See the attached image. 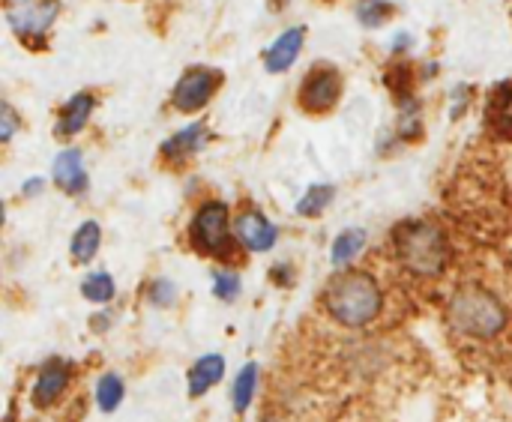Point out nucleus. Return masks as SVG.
<instances>
[{
	"label": "nucleus",
	"mask_w": 512,
	"mask_h": 422,
	"mask_svg": "<svg viewBox=\"0 0 512 422\" xmlns=\"http://www.w3.org/2000/svg\"><path fill=\"white\" fill-rule=\"evenodd\" d=\"M69 378H72L69 363H63V360H48V363L42 366L36 384H33V393H30L33 408H39V411L51 408V405L60 399V393L66 390Z\"/></svg>",
	"instance_id": "9d476101"
},
{
	"label": "nucleus",
	"mask_w": 512,
	"mask_h": 422,
	"mask_svg": "<svg viewBox=\"0 0 512 422\" xmlns=\"http://www.w3.org/2000/svg\"><path fill=\"white\" fill-rule=\"evenodd\" d=\"M51 177L54 183L66 192V195H81L87 192L90 180H87V171H84V156L78 147H66L54 156V165H51Z\"/></svg>",
	"instance_id": "9b49d317"
},
{
	"label": "nucleus",
	"mask_w": 512,
	"mask_h": 422,
	"mask_svg": "<svg viewBox=\"0 0 512 422\" xmlns=\"http://www.w3.org/2000/svg\"><path fill=\"white\" fill-rule=\"evenodd\" d=\"M57 15L60 0H6V21L24 42L36 48H42V39Z\"/></svg>",
	"instance_id": "20e7f679"
},
{
	"label": "nucleus",
	"mask_w": 512,
	"mask_h": 422,
	"mask_svg": "<svg viewBox=\"0 0 512 422\" xmlns=\"http://www.w3.org/2000/svg\"><path fill=\"white\" fill-rule=\"evenodd\" d=\"M366 246V231L363 228H345L336 240H333V249H330V261L336 267H345L351 264Z\"/></svg>",
	"instance_id": "f3484780"
},
{
	"label": "nucleus",
	"mask_w": 512,
	"mask_h": 422,
	"mask_svg": "<svg viewBox=\"0 0 512 422\" xmlns=\"http://www.w3.org/2000/svg\"><path fill=\"white\" fill-rule=\"evenodd\" d=\"M333 198H336V186H330V183L312 186V189L297 201V213H300V216H306V219L321 216V213L333 204Z\"/></svg>",
	"instance_id": "aec40b11"
},
{
	"label": "nucleus",
	"mask_w": 512,
	"mask_h": 422,
	"mask_svg": "<svg viewBox=\"0 0 512 422\" xmlns=\"http://www.w3.org/2000/svg\"><path fill=\"white\" fill-rule=\"evenodd\" d=\"M486 120H489V126H492L501 138L512 141V81L501 84V87L489 96Z\"/></svg>",
	"instance_id": "2eb2a0df"
},
{
	"label": "nucleus",
	"mask_w": 512,
	"mask_h": 422,
	"mask_svg": "<svg viewBox=\"0 0 512 422\" xmlns=\"http://www.w3.org/2000/svg\"><path fill=\"white\" fill-rule=\"evenodd\" d=\"M324 306L327 312L345 324V327H366L381 315L384 297H381V285L360 270H345L339 276H333L327 282L324 291Z\"/></svg>",
	"instance_id": "f257e3e1"
},
{
	"label": "nucleus",
	"mask_w": 512,
	"mask_h": 422,
	"mask_svg": "<svg viewBox=\"0 0 512 422\" xmlns=\"http://www.w3.org/2000/svg\"><path fill=\"white\" fill-rule=\"evenodd\" d=\"M342 96V78L336 69L330 66H321L315 72H309L303 78V87H300V105L312 114H324L330 111Z\"/></svg>",
	"instance_id": "0eeeda50"
},
{
	"label": "nucleus",
	"mask_w": 512,
	"mask_h": 422,
	"mask_svg": "<svg viewBox=\"0 0 512 422\" xmlns=\"http://www.w3.org/2000/svg\"><path fill=\"white\" fill-rule=\"evenodd\" d=\"M42 186H45V180H42V177H30V180L21 186V192H24L27 198H33V195H39V189H42Z\"/></svg>",
	"instance_id": "a878e982"
},
{
	"label": "nucleus",
	"mask_w": 512,
	"mask_h": 422,
	"mask_svg": "<svg viewBox=\"0 0 512 422\" xmlns=\"http://www.w3.org/2000/svg\"><path fill=\"white\" fill-rule=\"evenodd\" d=\"M450 327L471 339H495L507 327L504 303L480 285H465L453 294L447 306Z\"/></svg>",
	"instance_id": "f03ea898"
},
{
	"label": "nucleus",
	"mask_w": 512,
	"mask_h": 422,
	"mask_svg": "<svg viewBox=\"0 0 512 422\" xmlns=\"http://www.w3.org/2000/svg\"><path fill=\"white\" fill-rule=\"evenodd\" d=\"M399 261L414 273V276H438L444 273L450 261V246L444 231L435 222L426 219H411L402 222L393 234Z\"/></svg>",
	"instance_id": "7ed1b4c3"
},
{
	"label": "nucleus",
	"mask_w": 512,
	"mask_h": 422,
	"mask_svg": "<svg viewBox=\"0 0 512 422\" xmlns=\"http://www.w3.org/2000/svg\"><path fill=\"white\" fill-rule=\"evenodd\" d=\"M204 144H207V126L195 120V123L183 126L177 135H171V138L162 144V156H168V159H183V156L198 153Z\"/></svg>",
	"instance_id": "4468645a"
},
{
	"label": "nucleus",
	"mask_w": 512,
	"mask_h": 422,
	"mask_svg": "<svg viewBox=\"0 0 512 422\" xmlns=\"http://www.w3.org/2000/svg\"><path fill=\"white\" fill-rule=\"evenodd\" d=\"M282 3H285V0H276V6H282Z\"/></svg>",
	"instance_id": "bb28decb"
},
{
	"label": "nucleus",
	"mask_w": 512,
	"mask_h": 422,
	"mask_svg": "<svg viewBox=\"0 0 512 422\" xmlns=\"http://www.w3.org/2000/svg\"><path fill=\"white\" fill-rule=\"evenodd\" d=\"M192 243L207 255H228L231 240V216L222 201H207L198 207L192 219Z\"/></svg>",
	"instance_id": "39448f33"
},
{
	"label": "nucleus",
	"mask_w": 512,
	"mask_h": 422,
	"mask_svg": "<svg viewBox=\"0 0 512 422\" xmlns=\"http://www.w3.org/2000/svg\"><path fill=\"white\" fill-rule=\"evenodd\" d=\"M114 294H117V285H114V279L108 273H90L81 282V297L90 300V303H99L102 306V303L114 300Z\"/></svg>",
	"instance_id": "412c9836"
},
{
	"label": "nucleus",
	"mask_w": 512,
	"mask_h": 422,
	"mask_svg": "<svg viewBox=\"0 0 512 422\" xmlns=\"http://www.w3.org/2000/svg\"><path fill=\"white\" fill-rule=\"evenodd\" d=\"M303 45H306V27H303V24L282 30V33L273 39V45L267 48V54H264V69L273 72V75L291 69V66L297 63Z\"/></svg>",
	"instance_id": "1a4fd4ad"
},
{
	"label": "nucleus",
	"mask_w": 512,
	"mask_h": 422,
	"mask_svg": "<svg viewBox=\"0 0 512 422\" xmlns=\"http://www.w3.org/2000/svg\"><path fill=\"white\" fill-rule=\"evenodd\" d=\"M234 237L249 252H270L279 240V228L261 210H246L234 222Z\"/></svg>",
	"instance_id": "6e6552de"
},
{
	"label": "nucleus",
	"mask_w": 512,
	"mask_h": 422,
	"mask_svg": "<svg viewBox=\"0 0 512 422\" xmlns=\"http://www.w3.org/2000/svg\"><path fill=\"white\" fill-rule=\"evenodd\" d=\"M93 108H96V96H93L90 90L75 93V96L63 105V111H60V117H57V138H72V135H78V132L87 126Z\"/></svg>",
	"instance_id": "f8f14e48"
},
{
	"label": "nucleus",
	"mask_w": 512,
	"mask_h": 422,
	"mask_svg": "<svg viewBox=\"0 0 512 422\" xmlns=\"http://www.w3.org/2000/svg\"><path fill=\"white\" fill-rule=\"evenodd\" d=\"M18 126H21V120H18L15 108H12L9 102H3V108H0V141H3V144L12 141V135H15Z\"/></svg>",
	"instance_id": "393cba45"
},
{
	"label": "nucleus",
	"mask_w": 512,
	"mask_h": 422,
	"mask_svg": "<svg viewBox=\"0 0 512 422\" xmlns=\"http://www.w3.org/2000/svg\"><path fill=\"white\" fill-rule=\"evenodd\" d=\"M147 297H150V303L153 306H171L174 300H177V291H174V282H168V279H156L150 288H147Z\"/></svg>",
	"instance_id": "b1692460"
},
{
	"label": "nucleus",
	"mask_w": 512,
	"mask_h": 422,
	"mask_svg": "<svg viewBox=\"0 0 512 422\" xmlns=\"http://www.w3.org/2000/svg\"><path fill=\"white\" fill-rule=\"evenodd\" d=\"M123 396H126V387H123V378L120 375H102L99 381H96V405H99V411H105V414H111V411H117L120 408V402H123Z\"/></svg>",
	"instance_id": "6ab92c4d"
},
{
	"label": "nucleus",
	"mask_w": 512,
	"mask_h": 422,
	"mask_svg": "<svg viewBox=\"0 0 512 422\" xmlns=\"http://www.w3.org/2000/svg\"><path fill=\"white\" fill-rule=\"evenodd\" d=\"M225 375V357L222 354H204L192 369H189V396L201 399L207 390H213Z\"/></svg>",
	"instance_id": "ddd939ff"
},
{
	"label": "nucleus",
	"mask_w": 512,
	"mask_h": 422,
	"mask_svg": "<svg viewBox=\"0 0 512 422\" xmlns=\"http://www.w3.org/2000/svg\"><path fill=\"white\" fill-rule=\"evenodd\" d=\"M240 276L237 273H225V270H219V273H213V294L219 297V300H225V303H234L237 297H240Z\"/></svg>",
	"instance_id": "5701e85b"
},
{
	"label": "nucleus",
	"mask_w": 512,
	"mask_h": 422,
	"mask_svg": "<svg viewBox=\"0 0 512 422\" xmlns=\"http://www.w3.org/2000/svg\"><path fill=\"white\" fill-rule=\"evenodd\" d=\"M99 243H102V228L96 222H84L78 225V231L72 234V243H69V255L75 264H90L99 252Z\"/></svg>",
	"instance_id": "dca6fc26"
},
{
	"label": "nucleus",
	"mask_w": 512,
	"mask_h": 422,
	"mask_svg": "<svg viewBox=\"0 0 512 422\" xmlns=\"http://www.w3.org/2000/svg\"><path fill=\"white\" fill-rule=\"evenodd\" d=\"M255 390H258V366L255 363H246L234 381V390H231V399H234V411L243 414L252 399H255Z\"/></svg>",
	"instance_id": "a211bd4d"
},
{
	"label": "nucleus",
	"mask_w": 512,
	"mask_h": 422,
	"mask_svg": "<svg viewBox=\"0 0 512 422\" xmlns=\"http://www.w3.org/2000/svg\"><path fill=\"white\" fill-rule=\"evenodd\" d=\"M390 15H393L390 0H360V6H357V18L366 27H381Z\"/></svg>",
	"instance_id": "4be33fe9"
},
{
	"label": "nucleus",
	"mask_w": 512,
	"mask_h": 422,
	"mask_svg": "<svg viewBox=\"0 0 512 422\" xmlns=\"http://www.w3.org/2000/svg\"><path fill=\"white\" fill-rule=\"evenodd\" d=\"M222 84V75L216 69H207V66H192L180 75V81L174 84V93H171V102L177 111L183 114H192V111H201L213 93L219 90Z\"/></svg>",
	"instance_id": "423d86ee"
}]
</instances>
